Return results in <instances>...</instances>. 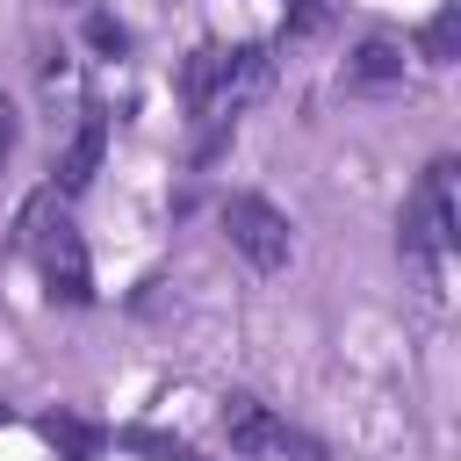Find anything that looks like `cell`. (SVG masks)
Wrapping results in <instances>:
<instances>
[{
	"label": "cell",
	"instance_id": "6da1fadb",
	"mask_svg": "<svg viewBox=\"0 0 461 461\" xmlns=\"http://www.w3.org/2000/svg\"><path fill=\"white\" fill-rule=\"evenodd\" d=\"M14 245L36 259V274H43V288H50L58 303H94V267H86V245H79V230H72L58 187H36V194L22 202Z\"/></svg>",
	"mask_w": 461,
	"mask_h": 461
},
{
	"label": "cell",
	"instance_id": "7a4b0ae2",
	"mask_svg": "<svg viewBox=\"0 0 461 461\" xmlns=\"http://www.w3.org/2000/svg\"><path fill=\"white\" fill-rule=\"evenodd\" d=\"M454 158H432L425 173H418V187H411V202H403V259L418 267V281L425 288H439V267H447V252H454V223H461V209H454Z\"/></svg>",
	"mask_w": 461,
	"mask_h": 461
},
{
	"label": "cell",
	"instance_id": "3957f363",
	"mask_svg": "<svg viewBox=\"0 0 461 461\" xmlns=\"http://www.w3.org/2000/svg\"><path fill=\"white\" fill-rule=\"evenodd\" d=\"M223 238H230L259 274L288 267V216H281L267 194H230V202H223Z\"/></svg>",
	"mask_w": 461,
	"mask_h": 461
},
{
	"label": "cell",
	"instance_id": "277c9868",
	"mask_svg": "<svg viewBox=\"0 0 461 461\" xmlns=\"http://www.w3.org/2000/svg\"><path fill=\"white\" fill-rule=\"evenodd\" d=\"M223 439H230V454H245V461H274V454H310V439L295 432V425H281L259 396H223Z\"/></svg>",
	"mask_w": 461,
	"mask_h": 461
},
{
	"label": "cell",
	"instance_id": "5b68a950",
	"mask_svg": "<svg viewBox=\"0 0 461 461\" xmlns=\"http://www.w3.org/2000/svg\"><path fill=\"white\" fill-rule=\"evenodd\" d=\"M267 79H274V58L259 50V43H238V50H223V79H216V101H209V115L216 122H230L252 94H267Z\"/></svg>",
	"mask_w": 461,
	"mask_h": 461
},
{
	"label": "cell",
	"instance_id": "8992f818",
	"mask_svg": "<svg viewBox=\"0 0 461 461\" xmlns=\"http://www.w3.org/2000/svg\"><path fill=\"white\" fill-rule=\"evenodd\" d=\"M101 151H108V122H101V115H86V122L72 130L65 158H58V194H65V202H72V194H86V180L101 173Z\"/></svg>",
	"mask_w": 461,
	"mask_h": 461
},
{
	"label": "cell",
	"instance_id": "52a82bcc",
	"mask_svg": "<svg viewBox=\"0 0 461 461\" xmlns=\"http://www.w3.org/2000/svg\"><path fill=\"white\" fill-rule=\"evenodd\" d=\"M216 79H223V43H202V50L187 58V72H180V101H187L194 115H209V101H216Z\"/></svg>",
	"mask_w": 461,
	"mask_h": 461
},
{
	"label": "cell",
	"instance_id": "ba28073f",
	"mask_svg": "<svg viewBox=\"0 0 461 461\" xmlns=\"http://www.w3.org/2000/svg\"><path fill=\"white\" fill-rule=\"evenodd\" d=\"M346 79H353V86H382V79H403V50H396L389 36H367V43L353 50Z\"/></svg>",
	"mask_w": 461,
	"mask_h": 461
},
{
	"label": "cell",
	"instance_id": "9c48e42d",
	"mask_svg": "<svg viewBox=\"0 0 461 461\" xmlns=\"http://www.w3.org/2000/svg\"><path fill=\"white\" fill-rule=\"evenodd\" d=\"M43 439H50L65 461H86V454L101 447V432H94V425H79V418H43Z\"/></svg>",
	"mask_w": 461,
	"mask_h": 461
},
{
	"label": "cell",
	"instance_id": "30bf717a",
	"mask_svg": "<svg viewBox=\"0 0 461 461\" xmlns=\"http://www.w3.org/2000/svg\"><path fill=\"white\" fill-rule=\"evenodd\" d=\"M418 43H425V58H432V65H454V43H461V7H439V14L425 22V36H418Z\"/></svg>",
	"mask_w": 461,
	"mask_h": 461
},
{
	"label": "cell",
	"instance_id": "8fae6325",
	"mask_svg": "<svg viewBox=\"0 0 461 461\" xmlns=\"http://www.w3.org/2000/svg\"><path fill=\"white\" fill-rule=\"evenodd\" d=\"M324 22V0H295V14H288V29H317Z\"/></svg>",
	"mask_w": 461,
	"mask_h": 461
},
{
	"label": "cell",
	"instance_id": "7c38bea8",
	"mask_svg": "<svg viewBox=\"0 0 461 461\" xmlns=\"http://www.w3.org/2000/svg\"><path fill=\"white\" fill-rule=\"evenodd\" d=\"M7 151H14V101L0 94V166H7Z\"/></svg>",
	"mask_w": 461,
	"mask_h": 461
},
{
	"label": "cell",
	"instance_id": "4fadbf2b",
	"mask_svg": "<svg viewBox=\"0 0 461 461\" xmlns=\"http://www.w3.org/2000/svg\"><path fill=\"white\" fill-rule=\"evenodd\" d=\"M94 43H101V50H122V43H130V36H122V29H115V22H108V14H101V22H94Z\"/></svg>",
	"mask_w": 461,
	"mask_h": 461
},
{
	"label": "cell",
	"instance_id": "5bb4252c",
	"mask_svg": "<svg viewBox=\"0 0 461 461\" xmlns=\"http://www.w3.org/2000/svg\"><path fill=\"white\" fill-rule=\"evenodd\" d=\"M166 461H194V454H180V447H173V454H166Z\"/></svg>",
	"mask_w": 461,
	"mask_h": 461
}]
</instances>
